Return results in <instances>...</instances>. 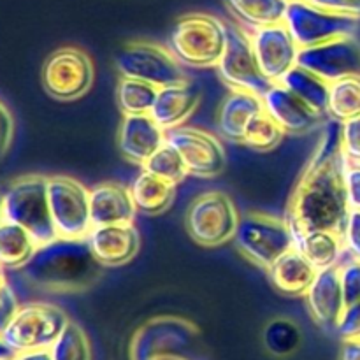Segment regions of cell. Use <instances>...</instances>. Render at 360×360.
Listing matches in <instances>:
<instances>
[{
    "mask_svg": "<svg viewBox=\"0 0 360 360\" xmlns=\"http://www.w3.org/2000/svg\"><path fill=\"white\" fill-rule=\"evenodd\" d=\"M345 165L347 158L341 151V127L338 130L329 125L292 193L287 221L294 236L306 231L343 234L350 214Z\"/></svg>",
    "mask_w": 360,
    "mask_h": 360,
    "instance_id": "cell-1",
    "label": "cell"
},
{
    "mask_svg": "<svg viewBox=\"0 0 360 360\" xmlns=\"http://www.w3.org/2000/svg\"><path fill=\"white\" fill-rule=\"evenodd\" d=\"M102 267L86 239L55 238L37 246L32 259L21 267V274L42 290L70 294L97 283Z\"/></svg>",
    "mask_w": 360,
    "mask_h": 360,
    "instance_id": "cell-2",
    "label": "cell"
},
{
    "mask_svg": "<svg viewBox=\"0 0 360 360\" xmlns=\"http://www.w3.org/2000/svg\"><path fill=\"white\" fill-rule=\"evenodd\" d=\"M229 25L206 13L178 18L167 35V49L183 67L217 69L227 48Z\"/></svg>",
    "mask_w": 360,
    "mask_h": 360,
    "instance_id": "cell-3",
    "label": "cell"
},
{
    "mask_svg": "<svg viewBox=\"0 0 360 360\" xmlns=\"http://www.w3.org/2000/svg\"><path fill=\"white\" fill-rule=\"evenodd\" d=\"M6 220L27 229L39 245L56 236L48 195V176L28 174L14 179L4 192Z\"/></svg>",
    "mask_w": 360,
    "mask_h": 360,
    "instance_id": "cell-4",
    "label": "cell"
},
{
    "mask_svg": "<svg viewBox=\"0 0 360 360\" xmlns=\"http://www.w3.org/2000/svg\"><path fill=\"white\" fill-rule=\"evenodd\" d=\"M69 322L67 313L58 306L49 302H28L18 308L16 315L0 336L14 354L48 350Z\"/></svg>",
    "mask_w": 360,
    "mask_h": 360,
    "instance_id": "cell-5",
    "label": "cell"
},
{
    "mask_svg": "<svg viewBox=\"0 0 360 360\" xmlns=\"http://www.w3.org/2000/svg\"><path fill=\"white\" fill-rule=\"evenodd\" d=\"M234 241L241 255L264 269H269L295 246L294 232L287 220L257 211L239 218Z\"/></svg>",
    "mask_w": 360,
    "mask_h": 360,
    "instance_id": "cell-6",
    "label": "cell"
},
{
    "mask_svg": "<svg viewBox=\"0 0 360 360\" xmlns=\"http://www.w3.org/2000/svg\"><path fill=\"white\" fill-rule=\"evenodd\" d=\"M238 207L227 193L210 190L190 202L185 229L190 239L204 248H218L234 239L239 224Z\"/></svg>",
    "mask_w": 360,
    "mask_h": 360,
    "instance_id": "cell-7",
    "label": "cell"
},
{
    "mask_svg": "<svg viewBox=\"0 0 360 360\" xmlns=\"http://www.w3.org/2000/svg\"><path fill=\"white\" fill-rule=\"evenodd\" d=\"M197 336L199 330L190 320L157 316L136 330L130 343V359H186V354L195 347Z\"/></svg>",
    "mask_w": 360,
    "mask_h": 360,
    "instance_id": "cell-8",
    "label": "cell"
},
{
    "mask_svg": "<svg viewBox=\"0 0 360 360\" xmlns=\"http://www.w3.org/2000/svg\"><path fill=\"white\" fill-rule=\"evenodd\" d=\"M283 23L287 25L299 48H309L330 39L355 35L360 18L323 9L309 0H295L288 2Z\"/></svg>",
    "mask_w": 360,
    "mask_h": 360,
    "instance_id": "cell-9",
    "label": "cell"
},
{
    "mask_svg": "<svg viewBox=\"0 0 360 360\" xmlns=\"http://www.w3.org/2000/svg\"><path fill=\"white\" fill-rule=\"evenodd\" d=\"M94 79L95 67L90 55L76 46L58 48L42 65V86L56 101H77L90 91Z\"/></svg>",
    "mask_w": 360,
    "mask_h": 360,
    "instance_id": "cell-10",
    "label": "cell"
},
{
    "mask_svg": "<svg viewBox=\"0 0 360 360\" xmlns=\"http://www.w3.org/2000/svg\"><path fill=\"white\" fill-rule=\"evenodd\" d=\"M115 65L122 77L146 81L157 88L181 83L186 79L185 69L167 49L150 41L129 42L116 55Z\"/></svg>",
    "mask_w": 360,
    "mask_h": 360,
    "instance_id": "cell-11",
    "label": "cell"
},
{
    "mask_svg": "<svg viewBox=\"0 0 360 360\" xmlns=\"http://www.w3.org/2000/svg\"><path fill=\"white\" fill-rule=\"evenodd\" d=\"M48 195L56 236L86 239L94 229L90 214V190L70 176H48Z\"/></svg>",
    "mask_w": 360,
    "mask_h": 360,
    "instance_id": "cell-12",
    "label": "cell"
},
{
    "mask_svg": "<svg viewBox=\"0 0 360 360\" xmlns=\"http://www.w3.org/2000/svg\"><path fill=\"white\" fill-rule=\"evenodd\" d=\"M217 69L225 84L232 90L252 91L262 97L274 84L257 62L248 32L238 25H229L227 48Z\"/></svg>",
    "mask_w": 360,
    "mask_h": 360,
    "instance_id": "cell-13",
    "label": "cell"
},
{
    "mask_svg": "<svg viewBox=\"0 0 360 360\" xmlns=\"http://www.w3.org/2000/svg\"><path fill=\"white\" fill-rule=\"evenodd\" d=\"M167 143L178 150L185 162L186 172L195 178H217L225 171L227 155L224 146L207 130L178 127L167 132Z\"/></svg>",
    "mask_w": 360,
    "mask_h": 360,
    "instance_id": "cell-14",
    "label": "cell"
},
{
    "mask_svg": "<svg viewBox=\"0 0 360 360\" xmlns=\"http://www.w3.org/2000/svg\"><path fill=\"white\" fill-rule=\"evenodd\" d=\"M297 65L311 70L327 83L360 74V41L355 35H345L322 44L301 48Z\"/></svg>",
    "mask_w": 360,
    "mask_h": 360,
    "instance_id": "cell-15",
    "label": "cell"
},
{
    "mask_svg": "<svg viewBox=\"0 0 360 360\" xmlns=\"http://www.w3.org/2000/svg\"><path fill=\"white\" fill-rule=\"evenodd\" d=\"M248 35L260 69L273 83H280L285 74L297 65L301 48L283 21L253 28Z\"/></svg>",
    "mask_w": 360,
    "mask_h": 360,
    "instance_id": "cell-16",
    "label": "cell"
},
{
    "mask_svg": "<svg viewBox=\"0 0 360 360\" xmlns=\"http://www.w3.org/2000/svg\"><path fill=\"white\" fill-rule=\"evenodd\" d=\"M262 98L266 112L281 127L285 134L304 136L322 127V123L326 122L327 115L315 111L311 105L306 104L281 83H274L262 95Z\"/></svg>",
    "mask_w": 360,
    "mask_h": 360,
    "instance_id": "cell-17",
    "label": "cell"
},
{
    "mask_svg": "<svg viewBox=\"0 0 360 360\" xmlns=\"http://www.w3.org/2000/svg\"><path fill=\"white\" fill-rule=\"evenodd\" d=\"M167 132L151 115H125L118 130V150L129 164L143 167L164 144Z\"/></svg>",
    "mask_w": 360,
    "mask_h": 360,
    "instance_id": "cell-18",
    "label": "cell"
},
{
    "mask_svg": "<svg viewBox=\"0 0 360 360\" xmlns=\"http://www.w3.org/2000/svg\"><path fill=\"white\" fill-rule=\"evenodd\" d=\"M304 297L306 308L316 326L327 330H336L338 322L347 308L343 287H341L340 266L319 271Z\"/></svg>",
    "mask_w": 360,
    "mask_h": 360,
    "instance_id": "cell-19",
    "label": "cell"
},
{
    "mask_svg": "<svg viewBox=\"0 0 360 360\" xmlns=\"http://www.w3.org/2000/svg\"><path fill=\"white\" fill-rule=\"evenodd\" d=\"M86 241L95 259L104 267L125 266L139 253L141 248V234L134 224L94 227Z\"/></svg>",
    "mask_w": 360,
    "mask_h": 360,
    "instance_id": "cell-20",
    "label": "cell"
},
{
    "mask_svg": "<svg viewBox=\"0 0 360 360\" xmlns=\"http://www.w3.org/2000/svg\"><path fill=\"white\" fill-rule=\"evenodd\" d=\"M137 207L129 186L105 181L90 188V214L94 227L115 224H134Z\"/></svg>",
    "mask_w": 360,
    "mask_h": 360,
    "instance_id": "cell-21",
    "label": "cell"
},
{
    "mask_svg": "<svg viewBox=\"0 0 360 360\" xmlns=\"http://www.w3.org/2000/svg\"><path fill=\"white\" fill-rule=\"evenodd\" d=\"M199 102V86L185 79L181 83L160 88L150 115L165 132H169V130L181 127L195 112Z\"/></svg>",
    "mask_w": 360,
    "mask_h": 360,
    "instance_id": "cell-22",
    "label": "cell"
},
{
    "mask_svg": "<svg viewBox=\"0 0 360 360\" xmlns=\"http://www.w3.org/2000/svg\"><path fill=\"white\" fill-rule=\"evenodd\" d=\"M264 98L252 91L232 90L218 109V130L224 137L243 143L248 123L264 111Z\"/></svg>",
    "mask_w": 360,
    "mask_h": 360,
    "instance_id": "cell-23",
    "label": "cell"
},
{
    "mask_svg": "<svg viewBox=\"0 0 360 360\" xmlns=\"http://www.w3.org/2000/svg\"><path fill=\"white\" fill-rule=\"evenodd\" d=\"M271 283L276 290L287 295H304L316 273L311 262L297 248L288 250L267 269Z\"/></svg>",
    "mask_w": 360,
    "mask_h": 360,
    "instance_id": "cell-24",
    "label": "cell"
},
{
    "mask_svg": "<svg viewBox=\"0 0 360 360\" xmlns=\"http://www.w3.org/2000/svg\"><path fill=\"white\" fill-rule=\"evenodd\" d=\"M295 248L315 266L316 271L338 267L345 250L343 234L334 231H306L295 234Z\"/></svg>",
    "mask_w": 360,
    "mask_h": 360,
    "instance_id": "cell-25",
    "label": "cell"
},
{
    "mask_svg": "<svg viewBox=\"0 0 360 360\" xmlns=\"http://www.w3.org/2000/svg\"><path fill=\"white\" fill-rule=\"evenodd\" d=\"M137 211L144 214H160L169 210L176 195V185L144 171L129 186Z\"/></svg>",
    "mask_w": 360,
    "mask_h": 360,
    "instance_id": "cell-26",
    "label": "cell"
},
{
    "mask_svg": "<svg viewBox=\"0 0 360 360\" xmlns=\"http://www.w3.org/2000/svg\"><path fill=\"white\" fill-rule=\"evenodd\" d=\"M34 236L14 221L0 224V266L4 269H21L37 250Z\"/></svg>",
    "mask_w": 360,
    "mask_h": 360,
    "instance_id": "cell-27",
    "label": "cell"
},
{
    "mask_svg": "<svg viewBox=\"0 0 360 360\" xmlns=\"http://www.w3.org/2000/svg\"><path fill=\"white\" fill-rule=\"evenodd\" d=\"M236 20L248 30L281 23L288 0H225Z\"/></svg>",
    "mask_w": 360,
    "mask_h": 360,
    "instance_id": "cell-28",
    "label": "cell"
},
{
    "mask_svg": "<svg viewBox=\"0 0 360 360\" xmlns=\"http://www.w3.org/2000/svg\"><path fill=\"white\" fill-rule=\"evenodd\" d=\"M285 88L297 95L299 98L311 105L315 111L327 115V104H329V83L320 76L313 74L311 70L301 65H295L288 70L280 81ZM329 116V115H327Z\"/></svg>",
    "mask_w": 360,
    "mask_h": 360,
    "instance_id": "cell-29",
    "label": "cell"
},
{
    "mask_svg": "<svg viewBox=\"0 0 360 360\" xmlns=\"http://www.w3.org/2000/svg\"><path fill=\"white\" fill-rule=\"evenodd\" d=\"M327 115L338 123L360 115V74H352L329 83Z\"/></svg>",
    "mask_w": 360,
    "mask_h": 360,
    "instance_id": "cell-30",
    "label": "cell"
},
{
    "mask_svg": "<svg viewBox=\"0 0 360 360\" xmlns=\"http://www.w3.org/2000/svg\"><path fill=\"white\" fill-rule=\"evenodd\" d=\"M160 88L146 81L122 77L116 86V102L125 115H150Z\"/></svg>",
    "mask_w": 360,
    "mask_h": 360,
    "instance_id": "cell-31",
    "label": "cell"
},
{
    "mask_svg": "<svg viewBox=\"0 0 360 360\" xmlns=\"http://www.w3.org/2000/svg\"><path fill=\"white\" fill-rule=\"evenodd\" d=\"M283 137L285 132L281 130V127L264 109L262 112H259L248 123V127L245 130V137H243V143L248 148H252L253 151L266 153V151H273L274 148L280 146Z\"/></svg>",
    "mask_w": 360,
    "mask_h": 360,
    "instance_id": "cell-32",
    "label": "cell"
},
{
    "mask_svg": "<svg viewBox=\"0 0 360 360\" xmlns=\"http://www.w3.org/2000/svg\"><path fill=\"white\" fill-rule=\"evenodd\" d=\"M49 350L53 360H91L90 340L76 322L67 323Z\"/></svg>",
    "mask_w": 360,
    "mask_h": 360,
    "instance_id": "cell-33",
    "label": "cell"
},
{
    "mask_svg": "<svg viewBox=\"0 0 360 360\" xmlns=\"http://www.w3.org/2000/svg\"><path fill=\"white\" fill-rule=\"evenodd\" d=\"M264 343L271 354L285 357L297 350L301 343V330L292 320L274 319L264 330Z\"/></svg>",
    "mask_w": 360,
    "mask_h": 360,
    "instance_id": "cell-34",
    "label": "cell"
},
{
    "mask_svg": "<svg viewBox=\"0 0 360 360\" xmlns=\"http://www.w3.org/2000/svg\"><path fill=\"white\" fill-rule=\"evenodd\" d=\"M144 171L151 172V174L158 176V178L165 179L169 183H181L183 179L188 176L185 167V162H183L181 155L178 153L174 146L171 143H165L146 164L143 165Z\"/></svg>",
    "mask_w": 360,
    "mask_h": 360,
    "instance_id": "cell-35",
    "label": "cell"
},
{
    "mask_svg": "<svg viewBox=\"0 0 360 360\" xmlns=\"http://www.w3.org/2000/svg\"><path fill=\"white\" fill-rule=\"evenodd\" d=\"M341 151L347 162L360 164V115L341 123Z\"/></svg>",
    "mask_w": 360,
    "mask_h": 360,
    "instance_id": "cell-36",
    "label": "cell"
},
{
    "mask_svg": "<svg viewBox=\"0 0 360 360\" xmlns=\"http://www.w3.org/2000/svg\"><path fill=\"white\" fill-rule=\"evenodd\" d=\"M340 276L347 306L360 301V260L352 259L343 266L340 264Z\"/></svg>",
    "mask_w": 360,
    "mask_h": 360,
    "instance_id": "cell-37",
    "label": "cell"
},
{
    "mask_svg": "<svg viewBox=\"0 0 360 360\" xmlns=\"http://www.w3.org/2000/svg\"><path fill=\"white\" fill-rule=\"evenodd\" d=\"M336 333L341 340H357L360 338V301L348 304L338 322Z\"/></svg>",
    "mask_w": 360,
    "mask_h": 360,
    "instance_id": "cell-38",
    "label": "cell"
},
{
    "mask_svg": "<svg viewBox=\"0 0 360 360\" xmlns=\"http://www.w3.org/2000/svg\"><path fill=\"white\" fill-rule=\"evenodd\" d=\"M343 241L348 255L360 260V210H350L343 229Z\"/></svg>",
    "mask_w": 360,
    "mask_h": 360,
    "instance_id": "cell-39",
    "label": "cell"
},
{
    "mask_svg": "<svg viewBox=\"0 0 360 360\" xmlns=\"http://www.w3.org/2000/svg\"><path fill=\"white\" fill-rule=\"evenodd\" d=\"M345 185H347L350 210H360V164L347 162V165H345Z\"/></svg>",
    "mask_w": 360,
    "mask_h": 360,
    "instance_id": "cell-40",
    "label": "cell"
},
{
    "mask_svg": "<svg viewBox=\"0 0 360 360\" xmlns=\"http://www.w3.org/2000/svg\"><path fill=\"white\" fill-rule=\"evenodd\" d=\"M18 308H20V302H18L16 294L11 288V285L6 283L0 290V334L6 329L7 323L13 320V316L16 315Z\"/></svg>",
    "mask_w": 360,
    "mask_h": 360,
    "instance_id": "cell-41",
    "label": "cell"
},
{
    "mask_svg": "<svg viewBox=\"0 0 360 360\" xmlns=\"http://www.w3.org/2000/svg\"><path fill=\"white\" fill-rule=\"evenodd\" d=\"M14 137V120L4 102H0V158L9 151Z\"/></svg>",
    "mask_w": 360,
    "mask_h": 360,
    "instance_id": "cell-42",
    "label": "cell"
},
{
    "mask_svg": "<svg viewBox=\"0 0 360 360\" xmlns=\"http://www.w3.org/2000/svg\"><path fill=\"white\" fill-rule=\"evenodd\" d=\"M315 6L360 18V0H309Z\"/></svg>",
    "mask_w": 360,
    "mask_h": 360,
    "instance_id": "cell-43",
    "label": "cell"
},
{
    "mask_svg": "<svg viewBox=\"0 0 360 360\" xmlns=\"http://www.w3.org/2000/svg\"><path fill=\"white\" fill-rule=\"evenodd\" d=\"M340 360H360V338L343 340L340 350Z\"/></svg>",
    "mask_w": 360,
    "mask_h": 360,
    "instance_id": "cell-44",
    "label": "cell"
},
{
    "mask_svg": "<svg viewBox=\"0 0 360 360\" xmlns=\"http://www.w3.org/2000/svg\"><path fill=\"white\" fill-rule=\"evenodd\" d=\"M13 360H53L51 350H32L23 352V354H16Z\"/></svg>",
    "mask_w": 360,
    "mask_h": 360,
    "instance_id": "cell-45",
    "label": "cell"
},
{
    "mask_svg": "<svg viewBox=\"0 0 360 360\" xmlns=\"http://www.w3.org/2000/svg\"><path fill=\"white\" fill-rule=\"evenodd\" d=\"M14 355L16 354H14L9 347H7L6 341H4L2 336H0V360H11Z\"/></svg>",
    "mask_w": 360,
    "mask_h": 360,
    "instance_id": "cell-46",
    "label": "cell"
},
{
    "mask_svg": "<svg viewBox=\"0 0 360 360\" xmlns=\"http://www.w3.org/2000/svg\"><path fill=\"white\" fill-rule=\"evenodd\" d=\"M6 220V214H4V193H0V224Z\"/></svg>",
    "mask_w": 360,
    "mask_h": 360,
    "instance_id": "cell-47",
    "label": "cell"
},
{
    "mask_svg": "<svg viewBox=\"0 0 360 360\" xmlns=\"http://www.w3.org/2000/svg\"><path fill=\"white\" fill-rule=\"evenodd\" d=\"M7 281H6V274H4V267L0 266V290H2L4 288V285H6Z\"/></svg>",
    "mask_w": 360,
    "mask_h": 360,
    "instance_id": "cell-48",
    "label": "cell"
},
{
    "mask_svg": "<svg viewBox=\"0 0 360 360\" xmlns=\"http://www.w3.org/2000/svg\"><path fill=\"white\" fill-rule=\"evenodd\" d=\"M288 2H295V0H288Z\"/></svg>",
    "mask_w": 360,
    "mask_h": 360,
    "instance_id": "cell-49",
    "label": "cell"
},
{
    "mask_svg": "<svg viewBox=\"0 0 360 360\" xmlns=\"http://www.w3.org/2000/svg\"><path fill=\"white\" fill-rule=\"evenodd\" d=\"M178 360H188V359H178Z\"/></svg>",
    "mask_w": 360,
    "mask_h": 360,
    "instance_id": "cell-50",
    "label": "cell"
},
{
    "mask_svg": "<svg viewBox=\"0 0 360 360\" xmlns=\"http://www.w3.org/2000/svg\"><path fill=\"white\" fill-rule=\"evenodd\" d=\"M11 360H13V359H11Z\"/></svg>",
    "mask_w": 360,
    "mask_h": 360,
    "instance_id": "cell-51",
    "label": "cell"
}]
</instances>
